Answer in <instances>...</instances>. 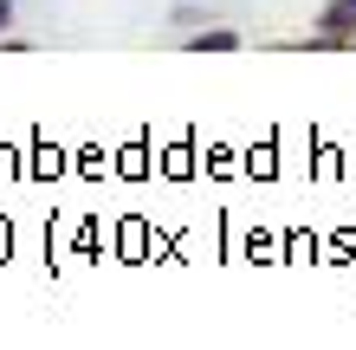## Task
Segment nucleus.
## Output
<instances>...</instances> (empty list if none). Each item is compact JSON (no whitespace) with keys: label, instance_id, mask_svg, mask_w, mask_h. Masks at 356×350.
<instances>
[{"label":"nucleus","instance_id":"1","mask_svg":"<svg viewBox=\"0 0 356 350\" xmlns=\"http://www.w3.org/2000/svg\"><path fill=\"white\" fill-rule=\"evenodd\" d=\"M350 19H356V0H330V7H324V26L330 33H350Z\"/></svg>","mask_w":356,"mask_h":350},{"label":"nucleus","instance_id":"2","mask_svg":"<svg viewBox=\"0 0 356 350\" xmlns=\"http://www.w3.org/2000/svg\"><path fill=\"white\" fill-rule=\"evenodd\" d=\"M7 13H13V7H7V0H0V26H7Z\"/></svg>","mask_w":356,"mask_h":350}]
</instances>
